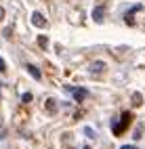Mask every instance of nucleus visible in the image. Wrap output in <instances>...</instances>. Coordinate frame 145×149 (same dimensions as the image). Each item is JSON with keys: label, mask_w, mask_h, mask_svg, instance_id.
Listing matches in <instances>:
<instances>
[{"label": "nucleus", "mask_w": 145, "mask_h": 149, "mask_svg": "<svg viewBox=\"0 0 145 149\" xmlns=\"http://www.w3.org/2000/svg\"><path fill=\"white\" fill-rule=\"evenodd\" d=\"M82 149H91V147H82Z\"/></svg>", "instance_id": "dca6fc26"}, {"label": "nucleus", "mask_w": 145, "mask_h": 149, "mask_svg": "<svg viewBox=\"0 0 145 149\" xmlns=\"http://www.w3.org/2000/svg\"><path fill=\"white\" fill-rule=\"evenodd\" d=\"M84 132H86V134H89L91 139L95 136V130H93V128H91V126H86V128H84Z\"/></svg>", "instance_id": "f8f14e48"}, {"label": "nucleus", "mask_w": 145, "mask_h": 149, "mask_svg": "<svg viewBox=\"0 0 145 149\" xmlns=\"http://www.w3.org/2000/svg\"><path fill=\"white\" fill-rule=\"evenodd\" d=\"M139 11H143V4H135L130 11L124 15V21H126V23H135V15H137Z\"/></svg>", "instance_id": "7ed1b4c3"}, {"label": "nucleus", "mask_w": 145, "mask_h": 149, "mask_svg": "<svg viewBox=\"0 0 145 149\" xmlns=\"http://www.w3.org/2000/svg\"><path fill=\"white\" fill-rule=\"evenodd\" d=\"M2 19H4V8L0 6V21H2Z\"/></svg>", "instance_id": "4468645a"}, {"label": "nucleus", "mask_w": 145, "mask_h": 149, "mask_svg": "<svg viewBox=\"0 0 145 149\" xmlns=\"http://www.w3.org/2000/svg\"><path fill=\"white\" fill-rule=\"evenodd\" d=\"M103 17H105V8H103V6H95V8H93V19H95V23H103Z\"/></svg>", "instance_id": "39448f33"}, {"label": "nucleus", "mask_w": 145, "mask_h": 149, "mask_svg": "<svg viewBox=\"0 0 145 149\" xmlns=\"http://www.w3.org/2000/svg\"><path fill=\"white\" fill-rule=\"evenodd\" d=\"M130 120H132V118H130V113H128V111H126V113H122L120 122H118V124H112V132H114L116 136H120L124 130H126V126L130 124Z\"/></svg>", "instance_id": "f257e3e1"}, {"label": "nucleus", "mask_w": 145, "mask_h": 149, "mask_svg": "<svg viewBox=\"0 0 145 149\" xmlns=\"http://www.w3.org/2000/svg\"><path fill=\"white\" fill-rule=\"evenodd\" d=\"M0 72H6V63H4L2 57H0Z\"/></svg>", "instance_id": "ddd939ff"}, {"label": "nucleus", "mask_w": 145, "mask_h": 149, "mask_svg": "<svg viewBox=\"0 0 145 149\" xmlns=\"http://www.w3.org/2000/svg\"><path fill=\"white\" fill-rule=\"evenodd\" d=\"M120 149H135L132 145H124V147H120Z\"/></svg>", "instance_id": "2eb2a0df"}, {"label": "nucleus", "mask_w": 145, "mask_h": 149, "mask_svg": "<svg viewBox=\"0 0 145 149\" xmlns=\"http://www.w3.org/2000/svg\"><path fill=\"white\" fill-rule=\"evenodd\" d=\"M32 23H34L36 27H44V25H46V19H44V15H42V13L34 11V13H32Z\"/></svg>", "instance_id": "20e7f679"}, {"label": "nucleus", "mask_w": 145, "mask_h": 149, "mask_svg": "<svg viewBox=\"0 0 145 149\" xmlns=\"http://www.w3.org/2000/svg\"><path fill=\"white\" fill-rule=\"evenodd\" d=\"M38 44H40L42 48H46V46H48V38H46V36H40V38H38Z\"/></svg>", "instance_id": "1a4fd4ad"}, {"label": "nucleus", "mask_w": 145, "mask_h": 149, "mask_svg": "<svg viewBox=\"0 0 145 149\" xmlns=\"http://www.w3.org/2000/svg\"><path fill=\"white\" fill-rule=\"evenodd\" d=\"M21 101H23V103H30V101H32V93H23V95H21Z\"/></svg>", "instance_id": "9d476101"}, {"label": "nucleus", "mask_w": 145, "mask_h": 149, "mask_svg": "<svg viewBox=\"0 0 145 149\" xmlns=\"http://www.w3.org/2000/svg\"><path fill=\"white\" fill-rule=\"evenodd\" d=\"M27 72H30V76L34 78V80H42V74H40V69H38L36 65H32V63H27Z\"/></svg>", "instance_id": "423d86ee"}, {"label": "nucleus", "mask_w": 145, "mask_h": 149, "mask_svg": "<svg viewBox=\"0 0 145 149\" xmlns=\"http://www.w3.org/2000/svg\"><path fill=\"white\" fill-rule=\"evenodd\" d=\"M132 101H135V105H141V95L135 93V95H132Z\"/></svg>", "instance_id": "9b49d317"}, {"label": "nucleus", "mask_w": 145, "mask_h": 149, "mask_svg": "<svg viewBox=\"0 0 145 149\" xmlns=\"http://www.w3.org/2000/svg\"><path fill=\"white\" fill-rule=\"evenodd\" d=\"M67 91H72V95H74V99H76V101H78V103H82V101H84V99H86V97H89V93H86V91H84V88H72V86H67Z\"/></svg>", "instance_id": "f03ea898"}, {"label": "nucleus", "mask_w": 145, "mask_h": 149, "mask_svg": "<svg viewBox=\"0 0 145 149\" xmlns=\"http://www.w3.org/2000/svg\"><path fill=\"white\" fill-rule=\"evenodd\" d=\"M103 69H105V63L103 61H95L91 65V74H103Z\"/></svg>", "instance_id": "0eeeda50"}, {"label": "nucleus", "mask_w": 145, "mask_h": 149, "mask_svg": "<svg viewBox=\"0 0 145 149\" xmlns=\"http://www.w3.org/2000/svg\"><path fill=\"white\" fill-rule=\"evenodd\" d=\"M46 109H48L51 113L57 111V101H55V99H48V101H46Z\"/></svg>", "instance_id": "6e6552de"}]
</instances>
